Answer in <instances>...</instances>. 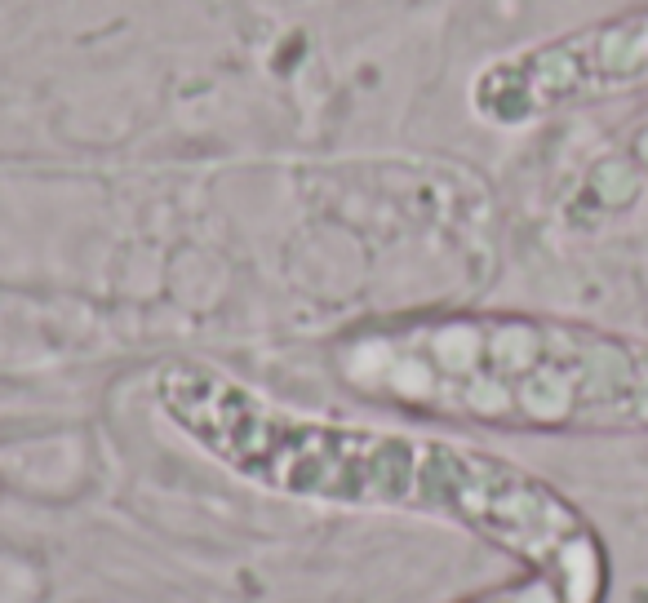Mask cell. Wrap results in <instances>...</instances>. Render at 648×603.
<instances>
[{
	"label": "cell",
	"instance_id": "cell-1",
	"mask_svg": "<svg viewBox=\"0 0 648 603\" xmlns=\"http://www.w3.org/2000/svg\"><path fill=\"white\" fill-rule=\"evenodd\" d=\"M151 404L178 439L262 493L449 523L519 568H613L600 528L568 493L467 439L303 413L209 359H165Z\"/></svg>",
	"mask_w": 648,
	"mask_h": 603
},
{
	"label": "cell",
	"instance_id": "cell-4",
	"mask_svg": "<svg viewBox=\"0 0 648 603\" xmlns=\"http://www.w3.org/2000/svg\"><path fill=\"white\" fill-rule=\"evenodd\" d=\"M648 200V111L608 142V151L586 169L577 196L568 200L573 222H608Z\"/></svg>",
	"mask_w": 648,
	"mask_h": 603
},
{
	"label": "cell",
	"instance_id": "cell-5",
	"mask_svg": "<svg viewBox=\"0 0 648 603\" xmlns=\"http://www.w3.org/2000/svg\"><path fill=\"white\" fill-rule=\"evenodd\" d=\"M613 568L573 572V568H519L511 581L476 590L453 603H608Z\"/></svg>",
	"mask_w": 648,
	"mask_h": 603
},
{
	"label": "cell",
	"instance_id": "cell-3",
	"mask_svg": "<svg viewBox=\"0 0 648 603\" xmlns=\"http://www.w3.org/2000/svg\"><path fill=\"white\" fill-rule=\"evenodd\" d=\"M648 89V5L595 18L546 41L488 58L467 102L493 129H524L560 111L595 107Z\"/></svg>",
	"mask_w": 648,
	"mask_h": 603
},
{
	"label": "cell",
	"instance_id": "cell-2",
	"mask_svg": "<svg viewBox=\"0 0 648 603\" xmlns=\"http://www.w3.org/2000/svg\"><path fill=\"white\" fill-rule=\"evenodd\" d=\"M329 373L409 422L507 435H648V338L542 311L427 306L343 329Z\"/></svg>",
	"mask_w": 648,
	"mask_h": 603
}]
</instances>
